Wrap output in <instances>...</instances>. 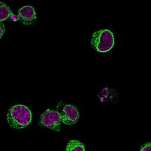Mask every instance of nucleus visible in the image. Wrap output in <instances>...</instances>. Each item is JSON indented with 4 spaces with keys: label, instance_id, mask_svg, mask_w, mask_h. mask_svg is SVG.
Segmentation results:
<instances>
[{
    "label": "nucleus",
    "instance_id": "20e7f679",
    "mask_svg": "<svg viewBox=\"0 0 151 151\" xmlns=\"http://www.w3.org/2000/svg\"><path fill=\"white\" fill-rule=\"evenodd\" d=\"M57 111L60 114L61 122L67 125L75 124L79 117V112L77 109L70 104H65L62 107H61L60 111Z\"/></svg>",
    "mask_w": 151,
    "mask_h": 151
},
{
    "label": "nucleus",
    "instance_id": "0eeeda50",
    "mask_svg": "<svg viewBox=\"0 0 151 151\" xmlns=\"http://www.w3.org/2000/svg\"><path fill=\"white\" fill-rule=\"evenodd\" d=\"M11 14L12 12L7 5L0 2V22L6 20Z\"/></svg>",
    "mask_w": 151,
    "mask_h": 151
},
{
    "label": "nucleus",
    "instance_id": "f03ea898",
    "mask_svg": "<svg viewBox=\"0 0 151 151\" xmlns=\"http://www.w3.org/2000/svg\"><path fill=\"white\" fill-rule=\"evenodd\" d=\"M114 40L112 32L108 29L100 30L95 32L91 40L93 47L97 51L106 52L111 49Z\"/></svg>",
    "mask_w": 151,
    "mask_h": 151
},
{
    "label": "nucleus",
    "instance_id": "f257e3e1",
    "mask_svg": "<svg viewBox=\"0 0 151 151\" xmlns=\"http://www.w3.org/2000/svg\"><path fill=\"white\" fill-rule=\"evenodd\" d=\"M32 114L29 109L23 105L11 107L7 114L6 120L9 126L16 129L26 127L31 122Z\"/></svg>",
    "mask_w": 151,
    "mask_h": 151
},
{
    "label": "nucleus",
    "instance_id": "39448f33",
    "mask_svg": "<svg viewBox=\"0 0 151 151\" xmlns=\"http://www.w3.org/2000/svg\"><path fill=\"white\" fill-rule=\"evenodd\" d=\"M18 18L25 25L34 23L36 19V13L34 8L31 6L21 8L18 12Z\"/></svg>",
    "mask_w": 151,
    "mask_h": 151
},
{
    "label": "nucleus",
    "instance_id": "7ed1b4c3",
    "mask_svg": "<svg viewBox=\"0 0 151 151\" xmlns=\"http://www.w3.org/2000/svg\"><path fill=\"white\" fill-rule=\"evenodd\" d=\"M41 125L55 131L60 129L61 119L57 111L47 109L40 117Z\"/></svg>",
    "mask_w": 151,
    "mask_h": 151
},
{
    "label": "nucleus",
    "instance_id": "423d86ee",
    "mask_svg": "<svg viewBox=\"0 0 151 151\" xmlns=\"http://www.w3.org/2000/svg\"><path fill=\"white\" fill-rule=\"evenodd\" d=\"M66 151H85V149L81 142L77 140H71L67 143Z\"/></svg>",
    "mask_w": 151,
    "mask_h": 151
},
{
    "label": "nucleus",
    "instance_id": "6e6552de",
    "mask_svg": "<svg viewBox=\"0 0 151 151\" xmlns=\"http://www.w3.org/2000/svg\"><path fill=\"white\" fill-rule=\"evenodd\" d=\"M140 151H151V147H150V143L148 142L145 143L144 145H143Z\"/></svg>",
    "mask_w": 151,
    "mask_h": 151
},
{
    "label": "nucleus",
    "instance_id": "1a4fd4ad",
    "mask_svg": "<svg viewBox=\"0 0 151 151\" xmlns=\"http://www.w3.org/2000/svg\"><path fill=\"white\" fill-rule=\"evenodd\" d=\"M5 33V27L2 22H0V38L2 37Z\"/></svg>",
    "mask_w": 151,
    "mask_h": 151
}]
</instances>
